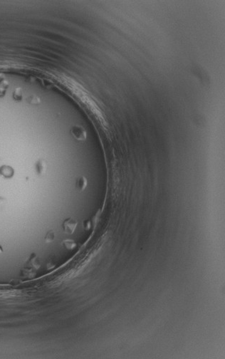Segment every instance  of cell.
I'll return each mask as SVG.
<instances>
[{"instance_id":"1","label":"cell","mask_w":225,"mask_h":359,"mask_svg":"<svg viewBox=\"0 0 225 359\" xmlns=\"http://www.w3.org/2000/svg\"><path fill=\"white\" fill-rule=\"evenodd\" d=\"M78 225L77 221L73 218L66 219L63 223V230L66 234L71 235L74 232Z\"/></svg>"},{"instance_id":"2","label":"cell","mask_w":225,"mask_h":359,"mask_svg":"<svg viewBox=\"0 0 225 359\" xmlns=\"http://www.w3.org/2000/svg\"><path fill=\"white\" fill-rule=\"evenodd\" d=\"M72 133L73 136L78 140L84 141L86 138V133L81 127L76 126L72 129Z\"/></svg>"},{"instance_id":"3","label":"cell","mask_w":225,"mask_h":359,"mask_svg":"<svg viewBox=\"0 0 225 359\" xmlns=\"http://www.w3.org/2000/svg\"><path fill=\"white\" fill-rule=\"evenodd\" d=\"M36 172L39 175H42L44 174L46 171V164L43 161H39L37 163H36L35 165Z\"/></svg>"},{"instance_id":"4","label":"cell","mask_w":225,"mask_h":359,"mask_svg":"<svg viewBox=\"0 0 225 359\" xmlns=\"http://www.w3.org/2000/svg\"><path fill=\"white\" fill-rule=\"evenodd\" d=\"M87 185V180L84 177H80L77 179L76 182V188L80 191L84 190L86 188Z\"/></svg>"},{"instance_id":"5","label":"cell","mask_w":225,"mask_h":359,"mask_svg":"<svg viewBox=\"0 0 225 359\" xmlns=\"http://www.w3.org/2000/svg\"><path fill=\"white\" fill-rule=\"evenodd\" d=\"M62 244L64 247H66L67 250H73L76 247V243L72 239H66L62 242Z\"/></svg>"},{"instance_id":"6","label":"cell","mask_w":225,"mask_h":359,"mask_svg":"<svg viewBox=\"0 0 225 359\" xmlns=\"http://www.w3.org/2000/svg\"><path fill=\"white\" fill-rule=\"evenodd\" d=\"M29 261H30L31 264L32 265V267H34L35 269H39L41 266V264H40V261L39 259H38V257H36V255H32L30 257V259H29Z\"/></svg>"},{"instance_id":"7","label":"cell","mask_w":225,"mask_h":359,"mask_svg":"<svg viewBox=\"0 0 225 359\" xmlns=\"http://www.w3.org/2000/svg\"><path fill=\"white\" fill-rule=\"evenodd\" d=\"M54 237H55V235H54V233L53 232H49V233H47V235H46L45 237V242H47V243H50V242H51L52 241H54Z\"/></svg>"},{"instance_id":"8","label":"cell","mask_w":225,"mask_h":359,"mask_svg":"<svg viewBox=\"0 0 225 359\" xmlns=\"http://www.w3.org/2000/svg\"><path fill=\"white\" fill-rule=\"evenodd\" d=\"M84 228L86 229V230H88V229H90V227H91V222L90 221H85L84 222Z\"/></svg>"},{"instance_id":"9","label":"cell","mask_w":225,"mask_h":359,"mask_svg":"<svg viewBox=\"0 0 225 359\" xmlns=\"http://www.w3.org/2000/svg\"><path fill=\"white\" fill-rule=\"evenodd\" d=\"M3 252H4L3 247H2L1 245H0V254H2V253H3Z\"/></svg>"}]
</instances>
